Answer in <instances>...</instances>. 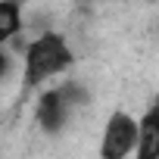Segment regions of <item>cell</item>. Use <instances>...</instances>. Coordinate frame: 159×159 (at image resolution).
I'll return each mask as SVG.
<instances>
[{"instance_id":"cell-1","label":"cell","mask_w":159,"mask_h":159,"mask_svg":"<svg viewBox=\"0 0 159 159\" xmlns=\"http://www.w3.org/2000/svg\"><path fill=\"white\" fill-rule=\"evenodd\" d=\"M75 62V53L69 50L66 38L56 31H44L38 34L28 50H25V72H22V84L25 88H38L50 78H56L59 72H66Z\"/></svg>"},{"instance_id":"cell-2","label":"cell","mask_w":159,"mask_h":159,"mask_svg":"<svg viewBox=\"0 0 159 159\" xmlns=\"http://www.w3.org/2000/svg\"><path fill=\"white\" fill-rule=\"evenodd\" d=\"M88 100V94L78 88V84H59L53 91H44L38 97V109H34V119L38 125L47 131V134H59L69 122V112L75 106H81Z\"/></svg>"},{"instance_id":"cell-3","label":"cell","mask_w":159,"mask_h":159,"mask_svg":"<svg viewBox=\"0 0 159 159\" xmlns=\"http://www.w3.org/2000/svg\"><path fill=\"white\" fill-rule=\"evenodd\" d=\"M134 143H137V119L122 109L112 112L100 137V159H125L134 153Z\"/></svg>"},{"instance_id":"cell-4","label":"cell","mask_w":159,"mask_h":159,"mask_svg":"<svg viewBox=\"0 0 159 159\" xmlns=\"http://www.w3.org/2000/svg\"><path fill=\"white\" fill-rule=\"evenodd\" d=\"M134 156L137 159H159V106H150L147 116L137 122Z\"/></svg>"},{"instance_id":"cell-5","label":"cell","mask_w":159,"mask_h":159,"mask_svg":"<svg viewBox=\"0 0 159 159\" xmlns=\"http://www.w3.org/2000/svg\"><path fill=\"white\" fill-rule=\"evenodd\" d=\"M22 31V7L19 0H0V44H7Z\"/></svg>"},{"instance_id":"cell-6","label":"cell","mask_w":159,"mask_h":159,"mask_svg":"<svg viewBox=\"0 0 159 159\" xmlns=\"http://www.w3.org/2000/svg\"><path fill=\"white\" fill-rule=\"evenodd\" d=\"M7 69H10V59H7L3 53H0V78H3V75H7Z\"/></svg>"}]
</instances>
